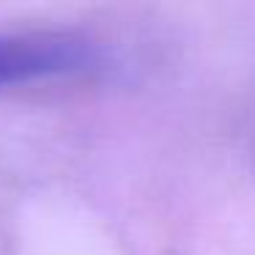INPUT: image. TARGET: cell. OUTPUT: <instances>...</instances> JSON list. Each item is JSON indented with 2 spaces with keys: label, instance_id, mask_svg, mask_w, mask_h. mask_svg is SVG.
<instances>
[{
  "label": "cell",
  "instance_id": "cell-1",
  "mask_svg": "<svg viewBox=\"0 0 255 255\" xmlns=\"http://www.w3.org/2000/svg\"><path fill=\"white\" fill-rule=\"evenodd\" d=\"M102 66V50L77 33H0V88L72 77Z\"/></svg>",
  "mask_w": 255,
  "mask_h": 255
}]
</instances>
